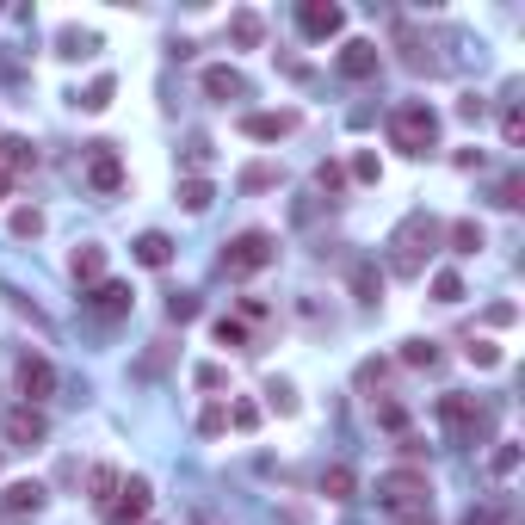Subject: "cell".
<instances>
[{
    "instance_id": "6da1fadb",
    "label": "cell",
    "mask_w": 525,
    "mask_h": 525,
    "mask_svg": "<svg viewBox=\"0 0 525 525\" xmlns=\"http://www.w3.org/2000/svg\"><path fill=\"white\" fill-rule=\"evenodd\" d=\"M439 241H445L439 217H427V210L402 217L396 235H390V272H396V278H420V272H427V254L439 248Z\"/></svg>"
},
{
    "instance_id": "7a4b0ae2",
    "label": "cell",
    "mask_w": 525,
    "mask_h": 525,
    "mask_svg": "<svg viewBox=\"0 0 525 525\" xmlns=\"http://www.w3.org/2000/svg\"><path fill=\"white\" fill-rule=\"evenodd\" d=\"M377 507L414 525V519H433V482L420 476V470H383L377 476Z\"/></svg>"
},
{
    "instance_id": "3957f363",
    "label": "cell",
    "mask_w": 525,
    "mask_h": 525,
    "mask_svg": "<svg viewBox=\"0 0 525 525\" xmlns=\"http://www.w3.org/2000/svg\"><path fill=\"white\" fill-rule=\"evenodd\" d=\"M390 143L402 149V155H427V149H439V112L427 99H402L396 112H390Z\"/></svg>"
},
{
    "instance_id": "277c9868",
    "label": "cell",
    "mask_w": 525,
    "mask_h": 525,
    "mask_svg": "<svg viewBox=\"0 0 525 525\" xmlns=\"http://www.w3.org/2000/svg\"><path fill=\"white\" fill-rule=\"evenodd\" d=\"M439 427L458 439V445H476V439L495 433V414H488L476 396H464V390H445V396H439Z\"/></svg>"
},
{
    "instance_id": "5b68a950",
    "label": "cell",
    "mask_w": 525,
    "mask_h": 525,
    "mask_svg": "<svg viewBox=\"0 0 525 525\" xmlns=\"http://www.w3.org/2000/svg\"><path fill=\"white\" fill-rule=\"evenodd\" d=\"M278 260V241L266 235V229H241L235 241H223V272L229 278H254V272H266Z\"/></svg>"
},
{
    "instance_id": "8992f818",
    "label": "cell",
    "mask_w": 525,
    "mask_h": 525,
    "mask_svg": "<svg viewBox=\"0 0 525 525\" xmlns=\"http://www.w3.org/2000/svg\"><path fill=\"white\" fill-rule=\"evenodd\" d=\"M149 507H155L149 476H124V482H118V495L99 507V519H105V525H143V519H149Z\"/></svg>"
},
{
    "instance_id": "52a82bcc",
    "label": "cell",
    "mask_w": 525,
    "mask_h": 525,
    "mask_svg": "<svg viewBox=\"0 0 525 525\" xmlns=\"http://www.w3.org/2000/svg\"><path fill=\"white\" fill-rule=\"evenodd\" d=\"M13 383H19L25 408H38L44 396H56V365H50L44 353H19V365H13Z\"/></svg>"
},
{
    "instance_id": "ba28073f",
    "label": "cell",
    "mask_w": 525,
    "mask_h": 525,
    "mask_svg": "<svg viewBox=\"0 0 525 525\" xmlns=\"http://www.w3.org/2000/svg\"><path fill=\"white\" fill-rule=\"evenodd\" d=\"M81 303H87V315H99V322H124L136 297H130L124 278H99V285H87V291H81Z\"/></svg>"
},
{
    "instance_id": "9c48e42d",
    "label": "cell",
    "mask_w": 525,
    "mask_h": 525,
    "mask_svg": "<svg viewBox=\"0 0 525 525\" xmlns=\"http://www.w3.org/2000/svg\"><path fill=\"white\" fill-rule=\"evenodd\" d=\"M297 31H303V38H315V44H322V38H340V31H346V13L334 7V0H303V7H297Z\"/></svg>"
},
{
    "instance_id": "30bf717a",
    "label": "cell",
    "mask_w": 525,
    "mask_h": 525,
    "mask_svg": "<svg viewBox=\"0 0 525 525\" xmlns=\"http://www.w3.org/2000/svg\"><path fill=\"white\" fill-rule=\"evenodd\" d=\"M0 433H7V445H19V451H31V445H44V433H50V420L38 414V408H13L7 420H0Z\"/></svg>"
},
{
    "instance_id": "8fae6325",
    "label": "cell",
    "mask_w": 525,
    "mask_h": 525,
    "mask_svg": "<svg viewBox=\"0 0 525 525\" xmlns=\"http://www.w3.org/2000/svg\"><path fill=\"white\" fill-rule=\"evenodd\" d=\"M87 186H93V192H124V161H118L112 143H93V155H87Z\"/></svg>"
},
{
    "instance_id": "7c38bea8",
    "label": "cell",
    "mask_w": 525,
    "mask_h": 525,
    "mask_svg": "<svg viewBox=\"0 0 525 525\" xmlns=\"http://www.w3.org/2000/svg\"><path fill=\"white\" fill-rule=\"evenodd\" d=\"M377 68H383V50H377L371 38H346V44H340V75H346V81H371Z\"/></svg>"
},
{
    "instance_id": "4fadbf2b",
    "label": "cell",
    "mask_w": 525,
    "mask_h": 525,
    "mask_svg": "<svg viewBox=\"0 0 525 525\" xmlns=\"http://www.w3.org/2000/svg\"><path fill=\"white\" fill-rule=\"evenodd\" d=\"M297 130V112H241V136L248 143H278Z\"/></svg>"
},
{
    "instance_id": "5bb4252c",
    "label": "cell",
    "mask_w": 525,
    "mask_h": 525,
    "mask_svg": "<svg viewBox=\"0 0 525 525\" xmlns=\"http://www.w3.org/2000/svg\"><path fill=\"white\" fill-rule=\"evenodd\" d=\"M204 93L210 99H248V75L229 68V62H217V68H204Z\"/></svg>"
},
{
    "instance_id": "9a60e30c",
    "label": "cell",
    "mask_w": 525,
    "mask_h": 525,
    "mask_svg": "<svg viewBox=\"0 0 525 525\" xmlns=\"http://www.w3.org/2000/svg\"><path fill=\"white\" fill-rule=\"evenodd\" d=\"M68 272L81 278V291H87V285H99V278H105V248H93V241H81V248L68 254Z\"/></svg>"
},
{
    "instance_id": "2e32d148",
    "label": "cell",
    "mask_w": 525,
    "mask_h": 525,
    "mask_svg": "<svg viewBox=\"0 0 525 525\" xmlns=\"http://www.w3.org/2000/svg\"><path fill=\"white\" fill-rule=\"evenodd\" d=\"M136 260H143L149 272H161V266H173V241L161 235V229H149V235H136V248H130Z\"/></svg>"
},
{
    "instance_id": "e0dca14e",
    "label": "cell",
    "mask_w": 525,
    "mask_h": 525,
    "mask_svg": "<svg viewBox=\"0 0 525 525\" xmlns=\"http://www.w3.org/2000/svg\"><path fill=\"white\" fill-rule=\"evenodd\" d=\"M0 507H7V513H38L44 507V482H7Z\"/></svg>"
},
{
    "instance_id": "ac0fdd59",
    "label": "cell",
    "mask_w": 525,
    "mask_h": 525,
    "mask_svg": "<svg viewBox=\"0 0 525 525\" xmlns=\"http://www.w3.org/2000/svg\"><path fill=\"white\" fill-rule=\"evenodd\" d=\"M25 167H38V149H31L25 136H7V143H0V173L13 180V173H25Z\"/></svg>"
},
{
    "instance_id": "d6986e66",
    "label": "cell",
    "mask_w": 525,
    "mask_h": 525,
    "mask_svg": "<svg viewBox=\"0 0 525 525\" xmlns=\"http://www.w3.org/2000/svg\"><path fill=\"white\" fill-rule=\"evenodd\" d=\"M118 482H124V476H118L112 464H93V470H87V495H93V507L112 501V495H118Z\"/></svg>"
},
{
    "instance_id": "ffe728a7",
    "label": "cell",
    "mask_w": 525,
    "mask_h": 525,
    "mask_svg": "<svg viewBox=\"0 0 525 525\" xmlns=\"http://www.w3.org/2000/svg\"><path fill=\"white\" fill-rule=\"evenodd\" d=\"M353 488H359V476L346 470V464H328V470H322V495H328V501H353Z\"/></svg>"
},
{
    "instance_id": "44dd1931",
    "label": "cell",
    "mask_w": 525,
    "mask_h": 525,
    "mask_svg": "<svg viewBox=\"0 0 525 525\" xmlns=\"http://www.w3.org/2000/svg\"><path fill=\"white\" fill-rule=\"evenodd\" d=\"M266 38V25H260V13H235L229 19V44H241V50H254Z\"/></svg>"
},
{
    "instance_id": "7402d4cb",
    "label": "cell",
    "mask_w": 525,
    "mask_h": 525,
    "mask_svg": "<svg viewBox=\"0 0 525 525\" xmlns=\"http://www.w3.org/2000/svg\"><path fill=\"white\" fill-rule=\"evenodd\" d=\"M7 229H13L19 241H38V235H44V210H38V204H19L13 217H7Z\"/></svg>"
},
{
    "instance_id": "603a6c76",
    "label": "cell",
    "mask_w": 525,
    "mask_h": 525,
    "mask_svg": "<svg viewBox=\"0 0 525 525\" xmlns=\"http://www.w3.org/2000/svg\"><path fill=\"white\" fill-rule=\"evenodd\" d=\"M210 334H217V346H229V353H248V346H254V334H248V322H235V315H223V322H217V328H210Z\"/></svg>"
},
{
    "instance_id": "cb8c5ba5",
    "label": "cell",
    "mask_w": 525,
    "mask_h": 525,
    "mask_svg": "<svg viewBox=\"0 0 525 525\" xmlns=\"http://www.w3.org/2000/svg\"><path fill=\"white\" fill-rule=\"evenodd\" d=\"M210 198H217V186H210V180H180V204L192 210V217H204Z\"/></svg>"
},
{
    "instance_id": "d4e9b609",
    "label": "cell",
    "mask_w": 525,
    "mask_h": 525,
    "mask_svg": "<svg viewBox=\"0 0 525 525\" xmlns=\"http://www.w3.org/2000/svg\"><path fill=\"white\" fill-rule=\"evenodd\" d=\"M445 235H451V248H458V254H476V248H482V241H488V235H482V223H476V217H464V223H451V229H445Z\"/></svg>"
},
{
    "instance_id": "484cf974",
    "label": "cell",
    "mask_w": 525,
    "mask_h": 525,
    "mask_svg": "<svg viewBox=\"0 0 525 525\" xmlns=\"http://www.w3.org/2000/svg\"><path fill=\"white\" fill-rule=\"evenodd\" d=\"M229 427H235V433H254V427H260V402H248V396L229 402Z\"/></svg>"
},
{
    "instance_id": "4316f807",
    "label": "cell",
    "mask_w": 525,
    "mask_h": 525,
    "mask_svg": "<svg viewBox=\"0 0 525 525\" xmlns=\"http://www.w3.org/2000/svg\"><path fill=\"white\" fill-rule=\"evenodd\" d=\"M433 303H464V278L458 272H433Z\"/></svg>"
},
{
    "instance_id": "83f0119b",
    "label": "cell",
    "mask_w": 525,
    "mask_h": 525,
    "mask_svg": "<svg viewBox=\"0 0 525 525\" xmlns=\"http://www.w3.org/2000/svg\"><path fill=\"white\" fill-rule=\"evenodd\" d=\"M315 192H328V198L346 192V167L340 161H322V167H315Z\"/></svg>"
},
{
    "instance_id": "f1b7e54d",
    "label": "cell",
    "mask_w": 525,
    "mask_h": 525,
    "mask_svg": "<svg viewBox=\"0 0 525 525\" xmlns=\"http://www.w3.org/2000/svg\"><path fill=\"white\" fill-rule=\"evenodd\" d=\"M501 136H507V149L525 143V105H507V112H501Z\"/></svg>"
},
{
    "instance_id": "f546056e",
    "label": "cell",
    "mask_w": 525,
    "mask_h": 525,
    "mask_svg": "<svg viewBox=\"0 0 525 525\" xmlns=\"http://www.w3.org/2000/svg\"><path fill=\"white\" fill-rule=\"evenodd\" d=\"M167 322H198V297L192 291H173L167 297Z\"/></svg>"
},
{
    "instance_id": "4dcf8cb0",
    "label": "cell",
    "mask_w": 525,
    "mask_h": 525,
    "mask_svg": "<svg viewBox=\"0 0 525 525\" xmlns=\"http://www.w3.org/2000/svg\"><path fill=\"white\" fill-rule=\"evenodd\" d=\"M402 365H427V371H433V365H439V346H433V340H408V346H402Z\"/></svg>"
},
{
    "instance_id": "1f68e13d",
    "label": "cell",
    "mask_w": 525,
    "mask_h": 525,
    "mask_svg": "<svg viewBox=\"0 0 525 525\" xmlns=\"http://www.w3.org/2000/svg\"><path fill=\"white\" fill-rule=\"evenodd\" d=\"M112 93H118V81H112V75H99V81L87 87V99H81V105H87V112H105V105H112Z\"/></svg>"
},
{
    "instance_id": "d6a6232c",
    "label": "cell",
    "mask_w": 525,
    "mask_h": 525,
    "mask_svg": "<svg viewBox=\"0 0 525 525\" xmlns=\"http://www.w3.org/2000/svg\"><path fill=\"white\" fill-rule=\"evenodd\" d=\"M470 365H476V371H495V365H501V346H495V340H470Z\"/></svg>"
},
{
    "instance_id": "836d02e7",
    "label": "cell",
    "mask_w": 525,
    "mask_h": 525,
    "mask_svg": "<svg viewBox=\"0 0 525 525\" xmlns=\"http://www.w3.org/2000/svg\"><path fill=\"white\" fill-rule=\"evenodd\" d=\"M223 427H229V408H217V402H210V408L198 414V433H204V439H217Z\"/></svg>"
},
{
    "instance_id": "e575fe53",
    "label": "cell",
    "mask_w": 525,
    "mask_h": 525,
    "mask_svg": "<svg viewBox=\"0 0 525 525\" xmlns=\"http://www.w3.org/2000/svg\"><path fill=\"white\" fill-rule=\"evenodd\" d=\"M186 167H192V180H204V167H210V143H204V136L186 143Z\"/></svg>"
},
{
    "instance_id": "d590c367",
    "label": "cell",
    "mask_w": 525,
    "mask_h": 525,
    "mask_svg": "<svg viewBox=\"0 0 525 525\" xmlns=\"http://www.w3.org/2000/svg\"><path fill=\"white\" fill-rule=\"evenodd\" d=\"M272 180H278V173H272V167H266V161H254V167H248V173H241V186H248V192H266V186H272Z\"/></svg>"
},
{
    "instance_id": "8d00e7d4",
    "label": "cell",
    "mask_w": 525,
    "mask_h": 525,
    "mask_svg": "<svg viewBox=\"0 0 525 525\" xmlns=\"http://www.w3.org/2000/svg\"><path fill=\"white\" fill-rule=\"evenodd\" d=\"M346 180L371 186V180H377V155H353V167H346Z\"/></svg>"
},
{
    "instance_id": "74e56055",
    "label": "cell",
    "mask_w": 525,
    "mask_h": 525,
    "mask_svg": "<svg viewBox=\"0 0 525 525\" xmlns=\"http://www.w3.org/2000/svg\"><path fill=\"white\" fill-rule=\"evenodd\" d=\"M501 204H507V210L525 204V180H519V173H507V180H501Z\"/></svg>"
},
{
    "instance_id": "f35d334b",
    "label": "cell",
    "mask_w": 525,
    "mask_h": 525,
    "mask_svg": "<svg viewBox=\"0 0 525 525\" xmlns=\"http://www.w3.org/2000/svg\"><path fill=\"white\" fill-rule=\"evenodd\" d=\"M488 464H495V476H513V470H519V445H501Z\"/></svg>"
},
{
    "instance_id": "ab89813d",
    "label": "cell",
    "mask_w": 525,
    "mask_h": 525,
    "mask_svg": "<svg viewBox=\"0 0 525 525\" xmlns=\"http://www.w3.org/2000/svg\"><path fill=\"white\" fill-rule=\"evenodd\" d=\"M192 383H198V390H223V365H198Z\"/></svg>"
},
{
    "instance_id": "60d3db41",
    "label": "cell",
    "mask_w": 525,
    "mask_h": 525,
    "mask_svg": "<svg viewBox=\"0 0 525 525\" xmlns=\"http://www.w3.org/2000/svg\"><path fill=\"white\" fill-rule=\"evenodd\" d=\"M377 420H383V427H396V433H402V427H408V414H402V408H396V402H383V408H377Z\"/></svg>"
},
{
    "instance_id": "b9f144b4",
    "label": "cell",
    "mask_w": 525,
    "mask_h": 525,
    "mask_svg": "<svg viewBox=\"0 0 525 525\" xmlns=\"http://www.w3.org/2000/svg\"><path fill=\"white\" fill-rule=\"evenodd\" d=\"M353 285H359V297L371 303V291H377V278H371V266H359V272H353Z\"/></svg>"
},
{
    "instance_id": "7bdbcfd3",
    "label": "cell",
    "mask_w": 525,
    "mask_h": 525,
    "mask_svg": "<svg viewBox=\"0 0 525 525\" xmlns=\"http://www.w3.org/2000/svg\"><path fill=\"white\" fill-rule=\"evenodd\" d=\"M383 371H390V365H377V359H371V365H359V383L371 390V383H383Z\"/></svg>"
},
{
    "instance_id": "ee69618b",
    "label": "cell",
    "mask_w": 525,
    "mask_h": 525,
    "mask_svg": "<svg viewBox=\"0 0 525 525\" xmlns=\"http://www.w3.org/2000/svg\"><path fill=\"white\" fill-rule=\"evenodd\" d=\"M464 525H501V513H495V507H476V513H470Z\"/></svg>"
},
{
    "instance_id": "f6af8a7d",
    "label": "cell",
    "mask_w": 525,
    "mask_h": 525,
    "mask_svg": "<svg viewBox=\"0 0 525 525\" xmlns=\"http://www.w3.org/2000/svg\"><path fill=\"white\" fill-rule=\"evenodd\" d=\"M7 192H13V180H7V173H0V198H7Z\"/></svg>"
},
{
    "instance_id": "bcb514c9",
    "label": "cell",
    "mask_w": 525,
    "mask_h": 525,
    "mask_svg": "<svg viewBox=\"0 0 525 525\" xmlns=\"http://www.w3.org/2000/svg\"><path fill=\"white\" fill-rule=\"evenodd\" d=\"M414 525H433V519H414Z\"/></svg>"
}]
</instances>
